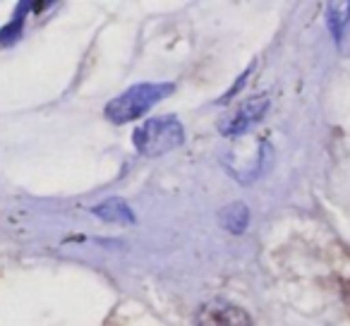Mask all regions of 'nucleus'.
I'll list each match as a JSON object with an SVG mask.
<instances>
[{
	"mask_svg": "<svg viewBox=\"0 0 350 326\" xmlns=\"http://www.w3.org/2000/svg\"><path fill=\"white\" fill-rule=\"evenodd\" d=\"M170 94H173V84H137L108 103L106 116L113 122H130Z\"/></svg>",
	"mask_w": 350,
	"mask_h": 326,
	"instance_id": "f257e3e1",
	"label": "nucleus"
},
{
	"mask_svg": "<svg viewBox=\"0 0 350 326\" xmlns=\"http://www.w3.org/2000/svg\"><path fill=\"white\" fill-rule=\"evenodd\" d=\"M135 146L139 154L144 156H159L165 151L180 146L185 139V132H183L180 120L175 116H163L154 118V120H146L142 127L135 130Z\"/></svg>",
	"mask_w": 350,
	"mask_h": 326,
	"instance_id": "f03ea898",
	"label": "nucleus"
},
{
	"mask_svg": "<svg viewBox=\"0 0 350 326\" xmlns=\"http://www.w3.org/2000/svg\"><path fill=\"white\" fill-rule=\"evenodd\" d=\"M197 326H252V321L240 307L224 300H211L197 314Z\"/></svg>",
	"mask_w": 350,
	"mask_h": 326,
	"instance_id": "7ed1b4c3",
	"label": "nucleus"
},
{
	"mask_svg": "<svg viewBox=\"0 0 350 326\" xmlns=\"http://www.w3.org/2000/svg\"><path fill=\"white\" fill-rule=\"evenodd\" d=\"M267 108H269V98L267 96H259V98H252V101H247L243 108H238L235 118L224 127V135H228V137L243 135V132L247 130L252 122H257L259 118L267 113Z\"/></svg>",
	"mask_w": 350,
	"mask_h": 326,
	"instance_id": "20e7f679",
	"label": "nucleus"
},
{
	"mask_svg": "<svg viewBox=\"0 0 350 326\" xmlns=\"http://www.w3.org/2000/svg\"><path fill=\"white\" fill-rule=\"evenodd\" d=\"M94 214L101 216L106 221H125V223H135V214L130 211V206L125 202H118V200H111V202H103L101 206L94 209Z\"/></svg>",
	"mask_w": 350,
	"mask_h": 326,
	"instance_id": "39448f33",
	"label": "nucleus"
},
{
	"mask_svg": "<svg viewBox=\"0 0 350 326\" xmlns=\"http://www.w3.org/2000/svg\"><path fill=\"white\" fill-rule=\"evenodd\" d=\"M221 221H224V226L230 230V233H240V230H245V223H247V206L245 204H230L226 206L224 211H221Z\"/></svg>",
	"mask_w": 350,
	"mask_h": 326,
	"instance_id": "423d86ee",
	"label": "nucleus"
},
{
	"mask_svg": "<svg viewBox=\"0 0 350 326\" xmlns=\"http://www.w3.org/2000/svg\"><path fill=\"white\" fill-rule=\"evenodd\" d=\"M329 25L334 36L340 41V34H343L345 22L350 20V3H336V5H329Z\"/></svg>",
	"mask_w": 350,
	"mask_h": 326,
	"instance_id": "0eeeda50",
	"label": "nucleus"
}]
</instances>
